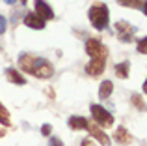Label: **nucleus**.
<instances>
[{
	"mask_svg": "<svg viewBox=\"0 0 147 146\" xmlns=\"http://www.w3.org/2000/svg\"><path fill=\"white\" fill-rule=\"evenodd\" d=\"M0 124L2 126H9L11 120H9V113H7V109L0 103Z\"/></svg>",
	"mask_w": 147,
	"mask_h": 146,
	"instance_id": "2eb2a0df",
	"label": "nucleus"
},
{
	"mask_svg": "<svg viewBox=\"0 0 147 146\" xmlns=\"http://www.w3.org/2000/svg\"><path fill=\"white\" fill-rule=\"evenodd\" d=\"M90 21L91 25L95 26L97 30H104L108 26V17H110V13H108V8L106 4L102 2H95L93 6L90 8Z\"/></svg>",
	"mask_w": 147,
	"mask_h": 146,
	"instance_id": "7ed1b4c3",
	"label": "nucleus"
},
{
	"mask_svg": "<svg viewBox=\"0 0 147 146\" xmlns=\"http://www.w3.org/2000/svg\"><path fill=\"white\" fill-rule=\"evenodd\" d=\"M88 131H90L91 137L97 139L102 146H110V137H108L100 128H97V124H90V122H88Z\"/></svg>",
	"mask_w": 147,
	"mask_h": 146,
	"instance_id": "0eeeda50",
	"label": "nucleus"
},
{
	"mask_svg": "<svg viewBox=\"0 0 147 146\" xmlns=\"http://www.w3.org/2000/svg\"><path fill=\"white\" fill-rule=\"evenodd\" d=\"M4 133H6V131H4V129H0V137H4Z\"/></svg>",
	"mask_w": 147,
	"mask_h": 146,
	"instance_id": "5701e85b",
	"label": "nucleus"
},
{
	"mask_svg": "<svg viewBox=\"0 0 147 146\" xmlns=\"http://www.w3.org/2000/svg\"><path fill=\"white\" fill-rule=\"evenodd\" d=\"M6 77L9 79V83H13V84H24L26 83L24 77H22L17 70H13V68H9V70L6 71Z\"/></svg>",
	"mask_w": 147,
	"mask_h": 146,
	"instance_id": "9b49d317",
	"label": "nucleus"
},
{
	"mask_svg": "<svg viewBox=\"0 0 147 146\" xmlns=\"http://www.w3.org/2000/svg\"><path fill=\"white\" fill-rule=\"evenodd\" d=\"M41 133H43L45 137H49V135H50V126H49V124H45L43 128H41Z\"/></svg>",
	"mask_w": 147,
	"mask_h": 146,
	"instance_id": "aec40b11",
	"label": "nucleus"
},
{
	"mask_svg": "<svg viewBox=\"0 0 147 146\" xmlns=\"http://www.w3.org/2000/svg\"><path fill=\"white\" fill-rule=\"evenodd\" d=\"M86 53L90 55V64L86 66V73L91 77H99L104 71V64H106L108 49L100 43L99 40H88L86 43Z\"/></svg>",
	"mask_w": 147,
	"mask_h": 146,
	"instance_id": "f257e3e1",
	"label": "nucleus"
},
{
	"mask_svg": "<svg viewBox=\"0 0 147 146\" xmlns=\"http://www.w3.org/2000/svg\"><path fill=\"white\" fill-rule=\"evenodd\" d=\"M24 25L30 26V28H36V30H43L45 28V21H41L36 13H28L24 17Z\"/></svg>",
	"mask_w": 147,
	"mask_h": 146,
	"instance_id": "6e6552de",
	"label": "nucleus"
},
{
	"mask_svg": "<svg viewBox=\"0 0 147 146\" xmlns=\"http://www.w3.org/2000/svg\"><path fill=\"white\" fill-rule=\"evenodd\" d=\"M19 68H22V71L37 77V79H49L54 73V68L49 60L34 56V55H21L19 56Z\"/></svg>",
	"mask_w": 147,
	"mask_h": 146,
	"instance_id": "f03ea898",
	"label": "nucleus"
},
{
	"mask_svg": "<svg viewBox=\"0 0 147 146\" xmlns=\"http://www.w3.org/2000/svg\"><path fill=\"white\" fill-rule=\"evenodd\" d=\"M36 15L41 19V21H49V19H52L54 17V11H52V8L49 6L45 0H36Z\"/></svg>",
	"mask_w": 147,
	"mask_h": 146,
	"instance_id": "423d86ee",
	"label": "nucleus"
},
{
	"mask_svg": "<svg viewBox=\"0 0 147 146\" xmlns=\"http://www.w3.org/2000/svg\"><path fill=\"white\" fill-rule=\"evenodd\" d=\"M114 139L117 141V143H121V144H129V143H132V137H130V133L127 131V128H117V129H115Z\"/></svg>",
	"mask_w": 147,
	"mask_h": 146,
	"instance_id": "1a4fd4ad",
	"label": "nucleus"
},
{
	"mask_svg": "<svg viewBox=\"0 0 147 146\" xmlns=\"http://www.w3.org/2000/svg\"><path fill=\"white\" fill-rule=\"evenodd\" d=\"M49 146H63V143H61L58 137H50V144Z\"/></svg>",
	"mask_w": 147,
	"mask_h": 146,
	"instance_id": "a211bd4d",
	"label": "nucleus"
},
{
	"mask_svg": "<svg viewBox=\"0 0 147 146\" xmlns=\"http://www.w3.org/2000/svg\"><path fill=\"white\" fill-rule=\"evenodd\" d=\"M4 32H6V19L0 15V36H2Z\"/></svg>",
	"mask_w": 147,
	"mask_h": 146,
	"instance_id": "6ab92c4d",
	"label": "nucleus"
},
{
	"mask_svg": "<svg viewBox=\"0 0 147 146\" xmlns=\"http://www.w3.org/2000/svg\"><path fill=\"white\" fill-rule=\"evenodd\" d=\"M6 2H7V4H15V2H17V0H6Z\"/></svg>",
	"mask_w": 147,
	"mask_h": 146,
	"instance_id": "4be33fe9",
	"label": "nucleus"
},
{
	"mask_svg": "<svg viewBox=\"0 0 147 146\" xmlns=\"http://www.w3.org/2000/svg\"><path fill=\"white\" fill-rule=\"evenodd\" d=\"M112 90H114L112 81H102V83H100V88H99V98L100 99H106L108 96L112 94Z\"/></svg>",
	"mask_w": 147,
	"mask_h": 146,
	"instance_id": "ddd939ff",
	"label": "nucleus"
},
{
	"mask_svg": "<svg viewBox=\"0 0 147 146\" xmlns=\"http://www.w3.org/2000/svg\"><path fill=\"white\" fill-rule=\"evenodd\" d=\"M129 62H121V64H117V66H115V75L119 77V79H127V77H129Z\"/></svg>",
	"mask_w": 147,
	"mask_h": 146,
	"instance_id": "4468645a",
	"label": "nucleus"
},
{
	"mask_svg": "<svg viewBox=\"0 0 147 146\" xmlns=\"http://www.w3.org/2000/svg\"><path fill=\"white\" fill-rule=\"evenodd\" d=\"M117 4H121L125 8H134V10L145 11V0H117Z\"/></svg>",
	"mask_w": 147,
	"mask_h": 146,
	"instance_id": "f8f14e48",
	"label": "nucleus"
},
{
	"mask_svg": "<svg viewBox=\"0 0 147 146\" xmlns=\"http://www.w3.org/2000/svg\"><path fill=\"white\" fill-rule=\"evenodd\" d=\"M115 32H117V36H119L121 41L129 43V41H132L134 26H130L129 23H125V21H119V23H115Z\"/></svg>",
	"mask_w": 147,
	"mask_h": 146,
	"instance_id": "39448f33",
	"label": "nucleus"
},
{
	"mask_svg": "<svg viewBox=\"0 0 147 146\" xmlns=\"http://www.w3.org/2000/svg\"><path fill=\"white\" fill-rule=\"evenodd\" d=\"M82 146H95V143L91 139H86V141H82Z\"/></svg>",
	"mask_w": 147,
	"mask_h": 146,
	"instance_id": "412c9836",
	"label": "nucleus"
},
{
	"mask_svg": "<svg viewBox=\"0 0 147 146\" xmlns=\"http://www.w3.org/2000/svg\"><path fill=\"white\" fill-rule=\"evenodd\" d=\"M91 114L95 118V124L102 126V128H112V124H114V116L100 105H91Z\"/></svg>",
	"mask_w": 147,
	"mask_h": 146,
	"instance_id": "20e7f679",
	"label": "nucleus"
},
{
	"mask_svg": "<svg viewBox=\"0 0 147 146\" xmlns=\"http://www.w3.org/2000/svg\"><path fill=\"white\" fill-rule=\"evenodd\" d=\"M132 103H134V105H136L140 111H145V103H144V99H142L140 96L134 94V96H132Z\"/></svg>",
	"mask_w": 147,
	"mask_h": 146,
	"instance_id": "dca6fc26",
	"label": "nucleus"
},
{
	"mask_svg": "<svg viewBox=\"0 0 147 146\" xmlns=\"http://www.w3.org/2000/svg\"><path fill=\"white\" fill-rule=\"evenodd\" d=\"M24 2H26V0H22V4H24Z\"/></svg>",
	"mask_w": 147,
	"mask_h": 146,
	"instance_id": "b1692460",
	"label": "nucleus"
},
{
	"mask_svg": "<svg viewBox=\"0 0 147 146\" xmlns=\"http://www.w3.org/2000/svg\"><path fill=\"white\" fill-rule=\"evenodd\" d=\"M138 51H140L142 55H145V53H147V40H145V38H142V40L138 41Z\"/></svg>",
	"mask_w": 147,
	"mask_h": 146,
	"instance_id": "f3484780",
	"label": "nucleus"
},
{
	"mask_svg": "<svg viewBox=\"0 0 147 146\" xmlns=\"http://www.w3.org/2000/svg\"><path fill=\"white\" fill-rule=\"evenodd\" d=\"M69 128L71 129H88V120L84 116H71L69 118Z\"/></svg>",
	"mask_w": 147,
	"mask_h": 146,
	"instance_id": "9d476101",
	"label": "nucleus"
}]
</instances>
